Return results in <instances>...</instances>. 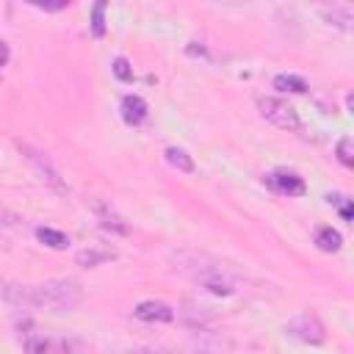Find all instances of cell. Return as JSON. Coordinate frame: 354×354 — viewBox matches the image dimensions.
I'll return each mask as SVG.
<instances>
[{
	"label": "cell",
	"mask_w": 354,
	"mask_h": 354,
	"mask_svg": "<svg viewBox=\"0 0 354 354\" xmlns=\"http://www.w3.org/2000/svg\"><path fill=\"white\" fill-rule=\"evenodd\" d=\"M105 6H108V0H97L91 8V36L94 39L105 36Z\"/></svg>",
	"instance_id": "obj_16"
},
{
	"label": "cell",
	"mask_w": 354,
	"mask_h": 354,
	"mask_svg": "<svg viewBox=\"0 0 354 354\" xmlns=\"http://www.w3.org/2000/svg\"><path fill=\"white\" fill-rule=\"evenodd\" d=\"M210 3H246V0H210Z\"/></svg>",
	"instance_id": "obj_23"
},
{
	"label": "cell",
	"mask_w": 354,
	"mask_h": 354,
	"mask_svg": "<svg viewBox=\"0 0 354 354\" xmlns=\"http://www.w3.org/2000/svg\"><path fill=\"white\" fill-rule=\"evenodd\" d=\"M113 75L119 77V80H124V83H130L133 80V69H130V64H127V58H113Z\"/></svg>",
	"instance_id": "obj_17"
},
{
	"label": "cell",
	"mask_w": 354,
	"mask_h": 354,
	"mask_svg": "<svg viewBox=\"0 0 354 354\" xmlns=\"http://www.w3.org/2000/svg\"><path fill=\"white\" fill-rule=\"evenodd\" d=\"M166 160H169L177 171H185V174L194 171V160H191V155H188L185 149H180V147H169V149H166Z\"/></svg>",
	"instance_id": "obj_12"
},
{
	"label": "cell",
	"mask_w": 354,
	"mask_h": 354,
	"mask_svg": "<svg viewBox=\"0 0 354 354\" xmlns=\"http://www.w3.org/2000/svg\"><path fill=\"white\" fill-rule=\"evenodd\" d=\"M111 257H113V252H100V249H80V252L75 254V260H77L80 266H86V268L102 266V263H108Z\"/></svg>",
	"instance_id": "obj_14"
},
{
	"label": "cell",
	"mask_w": 354,
	"mask_h": 354,
	"mask_svg": "<svg viewBox=\"0 0 354 354\" xmlns=\"http://www.w3.org/2000/svg\"><path fill=\"white\" fill-rule=\"evenodd\" d=\"M318 14L329 22V25H337L343 30H351V3L348 0H321L318 3Z\"/></svg>",
	"instance_id": "obj_6"
},
{
	"label": "cell",
	"mask_w": 354,
	"mask_h": 354,
	"mask_svg": "<svg viewBox=\"0 0 354 354\" xmlns=\"http://www.w3.org/2000/svg\"><path fill=\"white\" fill-rule=\"evenodd\" d=\"M36 238L44 246H50V249H66L69 246V238L64 232H58V230H50V227H39L36 230Z\"/></svg>",
	"instance_id": "obj_13"
},
{
	"label": "cell",
	"mask_w": 354,
	"mask_h": 354,
	"mask_svg": "<svg viewBox=\"0 0 354 354\" xmlns=\"http://www.w3.org/2000/svg\"><path fill=\"white\" fill-rule=\"evenodd\" d=\"M122 116H124L127 124H141L147 119V102L138 94L122 97Z\"/></svg>",
	"instance_id": "obj_10"
},
{
	"label": "cell",
	"mask_w": 354,
	"mask_h": 354,
	"mask_svg": "<svg viewBox=\"0 0 354 354\" xmlns=\"http://www.w3.org/2000/svg\"><path fill=\"white\" fill-rule=\"evenodd\" d=\"M19 216L17 213H11L8 207H0V227H19Z\"/></svg>",
	"instance_id": "obj_21"
},
{
	"label": "cell",
	"mask_w": 354,
	"mask_h": 354,
	"mask_svg": "<svg viewBox=\"0 0 354 354\" xmlns=\"http://www.w3.org/2000/svg\"><path fill=\"white\" fill-rule=\"evenodd\" d=\"M315 243H318L321 252H337V249L343 246V238H340L337 230H332V227H321V230L315 232Z\"/></svg>",
	"instance_id": "obj_11"
},
{
	"label": "cell",
	"mask_w": 354,
	"mask_h": 354,
	"mask_svg": "<svg viewBox=\"0 0 354 354\" xmlns=\"http://www.w3.org/2000/svg\"><path fill=\"white\" fill-rule=\"evenodd\" d=\"M285 332H288L290 337L301 340V343H321V340H324V324H321V318H318L315 313H301V315H296L293 321H288Z\"/></svg>",
	"instance_id": "obj_5"
},
{
	"label": "cell",
	"mask_w": 354,
	"mask_h": 354,
	"mask_svg": "<svg viewBox=\"0 0 354 354\" xmlns=\"http://www.w3.org/2000/svg\"><path fill=\"white\" fill-rule=\"evenodd\" d=\"M6 61H8V44L0 41V66H6Z\"/></svg>",
	"instance_id": "obj_22"
},
{
	"label": "cell",
	"mask_w": 354,
	"mask_h": 354,
	"mask_svg": "<svg viewBox=\"0 0 354 354\" xmlns=\"http://www.w3.org/2000/svg\"><path fill=\"white\" fill-rule=\"evenodd\" d=\"M133 315L138 321H144V324H169V321H174V310L166 301H155V299L136 304Z\"/></svg>",
	"instance_id": "obj_7"
},
{
	"label": "cell",
	"mask_w": 354,
	"mask_h": 354,
	"mask_svg": "<svg viewBox=\"0 0 354 354\" xmlns=\"http://www.w3.org/2000/svg\"><path fill=\"white\" fill-rule=\"evenodd\" d=\"M268 183L279 191V194H288V196H301L307 191L304 180L296 174V171H288V169H277L268 174Z\"/></svg>",
	"instance_id": "obj_9"
},
{
	"label": "cell",
	"mask_w": 354,
	"mask_h": 354,
	"mask_svg": "<svg viewBox=\"0 0 354 354\" xmlns=\"http://www.w3.org/2000/svg\"><path fill=\"white\" fill-rule=\"evenodd\" d=\"M337 158L343 166H354V149H351V138H340L337 144Z\"/></svg>",
	"instance_id": "obj_18"
},
{
	"label": "cell",
	"mask_w": 354,
	"mask_h": 354,
	"mask_svg": "<svg viewBox=\"0 0 354 354\" xmlns=\"http://www.w3.org/2000/svg\"><path fill=\"white\" fill-rule=\"evenodd\" d=\"M17 149L25 155V160L36 169V174L41 177V183L44 185H50L55 194H66V180L61 177V171H58V166L44 155V152H39L36 147H30V144H22V141H17Z\"/></svg>",
	"instance_id": "obj_3"
},
{
	"label": "cell",
	"mask_w": 354,
	"mask_h": 354,
	"mask_svg": "<svg viewBox=\"0 0 354 354\" xmlns=\"http://www.w3.org/2000/svg\"><path fill=\"white\" fill-rule=\"evenodd\" d=\"M257 108H260L263 119L271 122L274 127H279V130H301L299 113L285 100H279V97H260L257 100Z\"/></svg>",
	"instance_id": "obj_4"
},
{
	"label": "cell",
	"mask_w": 354,
	"mask_h": 354,
	"mask_svg": "<svg viewBox=\"0 0 354 354\" xmlns=\"http://www.w3.org/2000/svg\"><path fill=\"white\" fill-rule=\"evenodd\" d=\"M0 296L22 307L69 313L83 301V288L75 279H47L39 285H0Z\"/></svg>",
	"instance_id": "obj_1"
},
{
	"label": "cell",
	"mask_w": 354,
	"mask_h": 354,
	"mask_svg": "<svg viewBox=\"0 0 354 354\" xmlns=\"http://www.w3.org/2000/svg\"><path fill=\"white\" fill-rule=\"evenodd\" d=\"M329 199V205H337L340 207V216L346 218V221H351V199H346V196H326Z\"/></svg>",
	"instance_id": "obj_20"
},
{
	"label": "cell",
	"mask_w": 354,
	"mask_h": 354,
	"mask_svg": "<svg viewBox=\"0 0 354 354\" xmlns=\"http://www.w3.org/2000/svg\"><path fill=\"white\" fill-rule=\"evenodd\" d=\"M171 268L194 282H199L205 290L216 293V296H232L235 293V279H232V268L227 263H221L213 254L196 252V249H177L169 254Z\"/></svg>",
	"instance_id": "obj_2"
},
{
	"label": "cell",
	"mask_w": 354,
	"mask_h": 354,
	"mask_svg": "<svg viewBox=\"0 0 354 354\" xmlns=\"http://www.w3.org/2000/svg\"><path fill=\"white\" fill-rule=\"evenodd\" d=\"M91 210H94V216H97V221H100L102 230H111V232H116V235H127V232H130V224H127L108 202L94 199V202H91Z\"/></svg>",
	"instance_id": "obj_8"
},
{
	"label": "cell",
	"mask_w": 354,
	"mask_h": 354,
	"mask_svg": "<svg viewBox=\"0 0 354 354\" xmlns=\"http://www.w3.org/2000/svg\"><path fill=\"white\" fill-rule=\"evenodd\" d=\"M25 3H30V6H36L41 11H61V8L69 6V0H25Z\"/></svg>",
	"instance_id": "obj_19"
},
{
	"label": "cell",
	"mask_w": 354,
	"mask_h": 354,
	"mask_svg": "<svg viewBox=\"0 0 354 354\" xmlns=\"http://www.w3.org/2000/svg\"><path fill=\"white\" fill-rule=\"evenodd\" d=\"M274 88H279V91H293V94H304V91H307V83H304L301 77H296V75H277V77H274Z\"/></svg>",
	"instance_id": "obj_15"
}]
</instances>
